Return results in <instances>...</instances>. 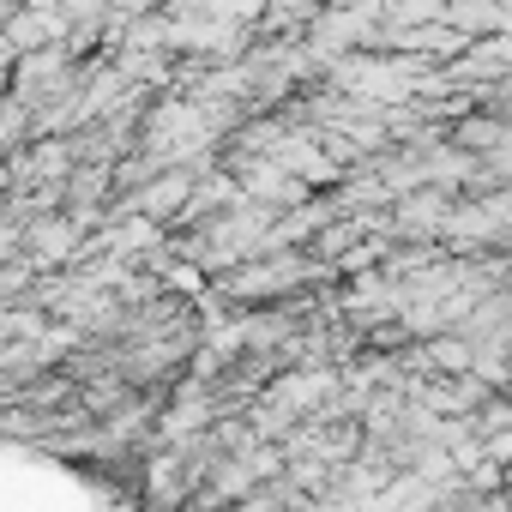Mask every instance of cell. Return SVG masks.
I'll use <instances>...</instances> for the list:
<instances>
[{"mask_svg": "<svg viewBox=\"0 0 512 512\" xmlns=\"http://www.w3.org/2000/svg\"><path fill=\"white\" fill-rule=\"evenodd\" d=\"M79 235H85L79 217H37V223H31V253H37V266H61L67 253H79Z\"/></svg>", "mask_w": 512, "mask_h": 512, "instance_id": "cell-1", "label": "cell"}, {"mask_svg": "<svg viewBox=\"0 0 512 512\" xmlns=\"http://www.w3.org/2000/svg\"><path fill=\"white\" fill-rule=\"evenodd\" d=\"M500 139H506V133H500L494 121H464V127H458V145H470V151H494Z\"/></svg>", "mask_w": 512, "mask_h": 512, "instance_id": "cell-2", "label": "cell"}]
</instances>
